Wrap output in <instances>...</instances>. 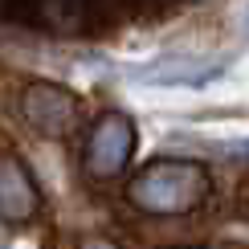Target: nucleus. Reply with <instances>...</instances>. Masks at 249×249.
<instances>
[{
    "label": "nucleus",
    "mask_w": 249,
    "mask_h": 249,
    "mask_svg": "<svg viewBox=\"0 0 249 249\" xmlns=\"http://www.w3.org/2000/svg\"><path fill=\"white\" fill-rule=\"evenodd\" d=\"M135 151V127L127 115H107L90 135L86 147V172L90 176H119Z\"/></svg>",
    "instance_id": "7ed1b4c3"
},
{
    "label": "nucleus",
    "mask_w": 249,
    "mask_h": 249,
    "mask_svg": "<svg viewBox=\"0 0 249 249\" xmlns=\"http://www.w3.org/2000/svg\"><path fill=\"white\" fill-rule=\"evenodd\" d=\"M209 192V172L192 160H151L131 180V200L147 213H188Z\"/></svg>",
    "instance_id": "f257e3e1"
},
{
    "label": "nucleus",
    "mask_w": 249,
    "mask_h": 249,
    "mask_svg": "<svg viewBox=\"0 0 249 249\" xmlns=\"http://www.w3.org/2000/svg\"><path fill=\"white\" fill-rule=\"evenodd\" d=\"M37 184L20 160H0V216L4 221H29L37 213Z\"/></svg>",
    "instance_id": "39448f33"
},
{
    "label": "nucleus",
    "mask_w": 249,
    "mask_h": 249,
    "mask_svg": "<svg viewBox=\"0 0 249 249\" xmlns=\"http://www.w3.org/2000/svg\"><path fill=\"white\" fill-rule=\"evenodd\" d=\"M25 119L33 123V127H41L45 135H61V131H70V123H74V98H70L61 86L37 82V86H29V94H25Z\"/></svg>",
    "instance_id": "20e7f679"
},
{
    "label": "nucleus",
    "mask_w": 249,
    "mask_h": 249,
    "mask_svg": "<svg viewBox=\"0 0 249 249\" xmlns=\"http://www.w3.org/2000/svg\"><path fill=\"white\" fill-rule=\"evenodd\" d=\"M86 249H115V245H107V241H90Z\"/></svg>",
    "instance_id": "423d86ee"
},
{
    "label": "nucleus",
    "mask_w": 249,
    "mask_h": 249,
    "mask_svg": "<svg viewBox=\"0 0 249 249\" xmlns=\"http://www.w3.org/2000/svg\"><path fill=\"white\" fill-rule=\"evenodd\" d=\"M131 82L151 90H213L229 78V61L221 57H192V53H168V57H151L143 66L127 70Z\"/></svg>",
    "instance_id": "f03ea898"
}]
</instances>
